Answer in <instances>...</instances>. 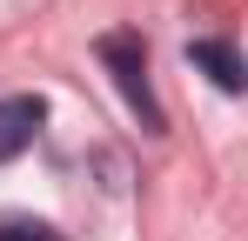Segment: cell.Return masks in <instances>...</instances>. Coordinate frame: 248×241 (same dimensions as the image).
<instances>
[{
    "label": "cell",
    "mask_w": 248,
    "mask_h": 241,
    "mask_svg": "<svg viewBox=\"0 0 248 241\" xmlns=\"http://www.w3.org/2000/svg\"><path fill=\"white\" fill-rule=\"evenodd\" d=\"M94 54L108 60V74H114V87H121V101L141 114V127L161 134L168 114H161V101H155V87H148V47H141V34H101Z\"/></svg>",
    "instance_id": "1"
},
{
    "label": "cell",
    "mask_w": 248,
    "mask_h": 241,
    "mask_svg": "<svg viewBox=\"0 0 248 241\" xmlns=\"http://www.w3.org/2000/svg\"><path fill=\"white\" fill-rule=\"evenodd\" d=\"M41 120H47L41 94H7V101H0V161L27 154V148H34V134H41Z\"/></svg>",
    "instance_id": "2"
},
{
    "label": "cell",
    "mask_w": 248,
    "mask_h": 241,
    "mask_svg": "<svg viewBox=\"0 0 248 241\" xmlns=\"http://www.w3.org/2000/svg\"><path fill=\"white\" fill-rule=\"evenodd\" d=\"M188 60H195V67H202L208 80H215V87H221V94H242V54H235V40H215V34H202V40H188Z\"/></svg>",
    "instance_id": "3"
},
{
    "label": "cell",
    "mask_w": 248,
    "mask_h": 241,
    "mask_svg": "<svg viewBox=\"0 0 248 241\" xmlns=\"http://www.w3.org/2000/svg\"><path fill=\"white\" fill-rule=\"evenodd\" d=\"M0 241H61L47 221H27V214H14V221H0Z\"/></svg>",
    "instance_id": "4"
}]
</instances>
